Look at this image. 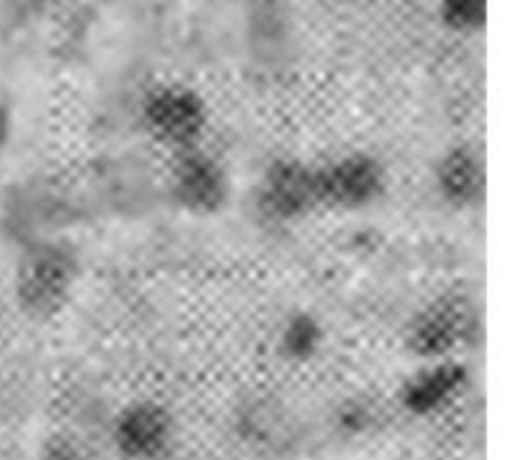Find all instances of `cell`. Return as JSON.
<instances>
[{
    "label": "cell",
    "instance_id": "obj_7",
    "mask_svg": "<svg viewBox=\"0 0 512 460\" xmlns=\"http://www.w3.org/2000/svg\"><path fill=\"white\" fill-rule=\"evenodd\" d=\"M113 443L125 460H163L175 443L173 415L153 400L128 405L113 423Z\"/></svg>",
    "mask_w": 512,
    "mask_h": 460
},
{
    "label": "cell",
    "instance_id": "obj_8",
    "mask_svg": "<svg viewBox=\"0 0 512 460\" xmlns=\"http://www.w3.org/2000/svg\"><path fill=\"white\" fill-rule=\"evenodd\" d=\"M468 385V368L458 360H428L418 373L410 375L400 388V405L410 415L428 418L460 398Z\"/></svg>",
    "mask_w": 512,
    "mask_h": 460
},
{
    "label": "cell",
    "instance_id": "obj_10",
    "mask_svg": "<svg viewBox=\"0 0 512 460\" xmlns=\"http://www.w3.org/2000/svg\"><path fill=\"white\" fill-rule=\"evenodd\" d=\"M320 345H323V328L308 313L293 315L280 330V353H283V358L295 360V363H305V360L313 358Z\"/></svg>",
    "mask_w": 512,
    "mask_h": 460
},
{
    "label": "cell",
    "instance_id": "obj_9",
    "mask_svg": "<svg viewBox=\"0 0 512 460\" xmlns=\"http://www.w3.org/2000/svg\"><path fill=\"white\" fill-rule=\"evenodd\" d=\"M435 188L453 208H475L485 200L488 170L483 155L470 145H455L435 165Z\"/></svg>",
    "mask_w": 512,
    "mask_h": 460
},
{
    "label": "cell",
    "instance_id": "obj_3",
    "mask_svg": "<svg viewBox=\"0 0 512 460\" xmlns=\"http://www.w3.org/2000/svg\"><path fill=\"white\" fill-rule=\"evenodd\" d=\"M480 328L478 310L468 295L450 293L425 305L408 328L410 353L423 360L453 358L460 348L473 343Z\"/></svg>",
    "mask_w": 512,
    "mask_h": 460
},
{
    "label": "cell",
    "instance_id": "obj_11",
    "mask_svg": "<svg viewBox=\"0 0 512 460\" xmlns=\"http://www.w3.org/2000/svg\"><path fill=\"white\" fill-rule=\"evenodd\" d=\"M490 0H438V15L453 33L473 35L488 23Z\"/></svg>",
    "mask_w": 512,
    "mask_h": 460
},
{
    "label": "cell",
    "instance_id": "obj_1",
    "mask_svg": "<svg viewBox=\"0 0 512 460\" xmlns=\"http://www.w3.org/2000/svg\"><path fill=\"white\" fill-rule=\"evenodd\" d=\"M78 280V260L60 243H40L20 258L15 295L20 308L35 318H50L70 300Z\"/></svg>",
    "mask_w": 512,
    "mask_h": 460
},
{
    "label": "cell",
    "instance_id": "obj_4",
    "mask_svg": "<svg viewBox=\"0 0 512 460\" xmlns=\"http://www.w3.org/2000/svg\"><path fill=\"white\" fill-rule=\"evenodd\" d=\"M388 185L383 163L370 153H343L315 165L318 205L325 210H360L378 203Z\"/></svg>",
    "mask_w": 512,
    "mask_h": 460
},
{
    "label": "cell",
    "instance_id": "obj_12",
    "mask_svg": "<svg viewBox=\"0 0 512 460\" xmlns=\"http://www.w3.org/2000/svg\"><path fill=\"white\" fill-rule=\"evenodd\" d=\"M43 460H88V458L80 455L75 448H70V445H53V448L45 453Z\"/></svg>",
    "mask_w": 512,
    "mask_h": 460
},
{
    "label": "cell",
    "instance_id": "obj_5",
    "mask_svg": "<svg viewBox=\"0 0 512 460\" xmlns=\"http://www.w3.org/2000/svg\"><path fill=\"white\" fill-rule=\"evenodd\" d=\"M230 178L218 158L205 153L200 145L175 153L170 170V198L178 208L193 215H215L228 205Z\"/></svg>",
    "mask_w": 512,
    "mask_h": 460
},
{
    "label": "cell",
    "instance_id": "obj_2",
    "mask_svg": "<svg viewBox=\"0 0 512 460\" xmlns=\"http://www.w3.org/2000/svg\"><path fill=\"white\" fill-rule=\"evenodd\" d=\"M208 120V103L200 93L180 83L158 85L140 105V125L145 133L173 153L200 145Z\"/></svg>",
    "mask_w": 512,
    "mask_h": 460
},
{
    "label": "cell",
    "instance_id": "obj_6",
    "mask_svg": "<svg viewBox=\"0 0 512 460\" xmlns=\"http://www.w3.org/2000/svg\"><path fill=\"white\" fill-rule=\"evenodd\" d=\"M260 208L280 223L300 220L320 210L315 165L295 158L270 163L260 180Z\"/></svg>",
    "mask_w": 512,
    "mask_h": 460
}]
</instances>
